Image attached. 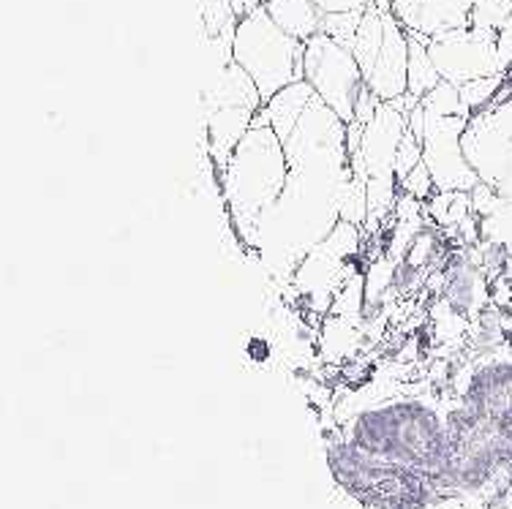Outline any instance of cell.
<instances>
[{
  "instance_id": "cell-1",
  "label": "cell",
  "mask_w": 512,
  "mask_h": 509,
  "mask_svg": "<svg viewBox=\"0 0 512 509\" xmlns=\"http://www.w3.org/2000/svg\"><path fill=\"white\" fill-rule=\"evenodd\" d=\"M281 142L289 175L259 224L256 254L267 273L289 284L300 262L344 221L355 175L346 123L319 96Z\"/></svg>"
},
{
  "instance_id": "cell-2",
  "label": "cell",
  "mask_w": 512,
  "mask_h": 509,
  "mask_svg": "<svg viewBox=\"0 0 512 509\" xmlns=\"http://www.w3.org/2000/svg\"><path fill=\"white\" fill-rule=\"evenodd\" d=\"M286 175L284 142L273 126L254 118V126L240 139L227 167L218 172V188L232 229L251 254H256L259 224L284 191Z\"/></svg>"
},
{
  "instance_id": "cell-3",
  "label": "cell",
  "mask_w": 512,
  "mask_h": 509,
  "mask_svg": "<svg viewBox=\"0 0 512 509\" xmlns=\"http://www.w3.org/2000/svg\"><path fill=\"white\" fill-rule=\"evenodd\" d=\"M355 441L371 455L398 463L444 461V431L425 403L398 401L376 406L357 420Z\"/></svg>"
},
{
  "instance_id": "cell-4",
  "label": "cell",
  "mask_w": 512,
  "mask_h": 509,
  "mask_svg": "<svg viewBox=\"0 0 512 509\" xmlns=\"http://www.w3.org/2000/svg\"><path fill=\"white\" fill-rule=\"evenodd\" d=\"M232 55L237 66H243L248 77L254 79L265 101L286 85L303 79L306 44L278 28L267 14L265 3L237 20Z\"/></svg>"
},
{
  "instance_id": "cell-5",
  "label": "cell",
  "mask_w": 512,
  "mask_h": 509,
  "mask_svg": "<svg viewBox=\"0 0 512 509\" xmlns=\"http://www.w3.org/2000/svg\"><path fill=\"white\" fill-rule=\"evenodd\" d=\"M365 243L363 226L341 221L333 232L316 245L292 275V289L311 308L325 314L349 281V262H355Z\"/></svg>"
},
{
  "instance_id": "cell-6",
  "label": "cell",
  "mask_w": 512,
  "mask_h": 509,
  "mask_svg": "<svg viewBox=\"0 0 512 509\" xmlns=\"http://www.w3.org/2000/svg\"><path fill=\"white\" fill-rule=\"evenodd\" d=\"M303 79L346 126L355 120L368 85L355 52L346 44L330 39L327 33L308 39L303 55Z\"/></svg>"
},
{
  "instance_id": "cell-7",
  "label": "cell",
  "mask_w": 512,
  "mask_h": 509,
  "mask_svg": "<svg viewBox=\"0 0 512 509\" xmlns=\"http://www.w3.org/2000/svg\"><path fill=\"white\" fill-rule=\"evenodd\" d=\"M466 126H469L466 115H444L423 107V164L434 177L436 191L472 194L480 186V177L463 153Z\"/></svg>"
},
{
  "instance_id": "cell-8",
  "label": "cell",
  "mask_w": 512,
  "mask_h": 509,
  "mask_svg": "<svg viewBox=\"0 0 512 509\" xmlns=\"http://www.w3.org/2000/svg\"><path fill=\"white\" fill-rule=\"evenodd\" d=\"M428 52L439 77L455 88H463L474 79L504 74L499 36L472 28V25L428 39Z\"/></svg>"
},
{
  "instance_id": "cell-9",
  "label": "cell",
  "mask_w": 512,
  "mask_h": 509,
  "mask_svg": "<svg viewBox=\"0 0 512 509\" xmlns=\"http://www.w3.org/2000/svg\"><path fill=\"white\" fill-rule=\"evenodd\" d=\"M488 297H491V278L480 265L477 251L466 245L453 248L444 265L442 305L447 308V314L461 319L463 324H472L488 308Z\"/></svg>"
},
{
  "instance_id": "cell-10",
  "label": "cell",
  "mask_w": 512,
  "mask_h": 509,
  "mask_svg": "<svg viewBox=\"0 0 512 509\" xmlns=\"http://www.w3.org/2000/svg\"><path fill=\"white\" fill-rule=\"evenodd\" d=\"M365 85L379 101H398L409 93V30L395 17L393 9L384 11V39L376 52Z\"/></svg>"
},
{
  "instance_id": "cell-11",
  "label": "cell",
  "mask_w": 512,
  "mask_h": 509,
  "mask_svg": "<svg viewBox=\"0 0 512 509\" xmlns=\"http://www.w3.org/2000/svg\"><path fill=\"white\" fill-rule=\"evenodd\" d=\"M463 401L483 417H512V357H477L469 368Z\"/></svg>"
},
{
  "instance_id": "cell-12",
  "label": "cell",
  "mask_w": 512,
  "mask_h": 509,
  "mask_svg": "<svg viewBox=\"0 0 512 509\" xmlns=\"http://www.w3.org/2000/svg\"><path fill=\"white\" fill-rule=\"evenodd\" d=\"M477 0H393V11L406 30L436 39L450 30L472 25V9Z\"/></svg>"
},
{
  "instance_id": "cell-13",
  "label": "cell",
  "mask_w": 512,
  "mask_h": 509,
  "mask_svg": "<svg viewBox=\"0 0 512 509\" xmlns=\"http://www.w3.org/2000/svg\"><path fill=\"white\" fill-rule=\"evenodd\" d=\"M316 93L311 90L306 79H300V82H292V85H286L284 90H278L276 96L267 98L262 109L256 112V120H262L267 126H273L278 137L284 139L292 128H295L297 118L306 112V107L311 104V98Z\"/></svg>"
},
{
  "instance_id": "cell-14",
  "label": "cell",
  "mask_w": 512,
  "mask_h": 509,
  "mask_svg": "<svg viewBox=\"0 0 512 509\" xmlns=\"http://www.w3.org/2000/svg\"><path fill=\"white\" fill-rule=\"evenodd\" d=\"M265 9L278 28L303 44L319 36L325 25V11L319 9L314 0H265Z\"/></svg>"
},
{
  "instance_id": "cell-15",
  "label": "cell",
  "mask_w": 512,
  "mask_h": 509,
  "mask_svg": "<svg viewBox=\"0 0 512 509\" xmlns=\"http://www.w3.org/2000/svg\"><path fill=\"white\" fill-rule=\"evenodd\" d=\"M439 82H442V77H439L431 52H428V39L409 30V93L417 101H423Z\"/></svg>"
},
{
  "instance_id": "cell-16",
  "label": "cell",
  "mask_w": 512,
  "mask_h": 509,
  "mask_svg": "<svg viewBox=\"0 0 512 509\" xmlns=\"http://www.w3.org/2000/svg\"><path fill=\"white\" fill-rule=\"evenodd\" d=\"M512 17V0H477L472 9V28L499 36Z\"/></svg>"
},
{
  "instance_id": "cell-17",
  "label": "cell",
  "mask_w": 512,
  "mask_h": 509,
  "mask_svg": "<svg viewBox=\"0 0 512 509\" xmlns=\"http://www.w3.org/2000/svg\"><path fill=\"white\" fill-rule=\"evenodd\" d=\"M202 25L207 39H216L221 33L237 28V14L232 9V0H199Z\"/></svg>"
},
{
  "instance_id": "cell-18",
  "label": "cell",
  "mask_w": 512,
  "mask_h": 509,
  "mask_svg": "<svg viewBox=\"0 0 512 509\" xmlns=\"http://www.w3.org/2000/svg\"><path fill=\"white\" fill-rule=\"evenodd\" d=\"M360 20H363V11H338V14H325L322 33H327L330 39L341 41V44H346V47L352 49V41H355L357 36Z\"/></svg>"
},
{
  "instance_id": "cell-19",
  "label": "cell",
  "mask_w": 512,
  "mask_h": 509,
  "mask_svg": "<svg viewBox=\"0 0 512 509\" xmlns=\"http://www.w3.org/2000/svg\"><path fill=\"white\" fill-rule=\"evenodd\" d=\"M398 188H401V194L414 196V199H420V202H428V199L436 194L434 177H431V172H428L425 164H417V167L412 169V175L406 177Z\"/></svg>"
},
{
  "instance_id": "cell-20",
  "label": "cell",
  "mask_w": 512,
  "mask_h": 509,
  "mask_svg": "<svg viewBox=\"0 0 512 509\" xmlns=\"http://www.w3.org/2000/svg\"><path fill=\"white\" fill-rule=\"evenodd\" d=\"M325 14H338V11H365L371 0H314Z\"/></svg>"
},
{
  "instance_id": "cell-21",
  "label": "cell",
  "mask_w": 512,
  "mask_h": 509,
  "mask_svg": "<svg viewBox=\"0 0 512 509\" xmlns=\"http://www.w3.org/2000/svg\"><path fill=\"white\" fill-rule=\"evenodd\" d=\"M499 55H502L504 71H510L512 74V17L510 22L504 25L502 33H499Z\"/></svg>"
},
{
  "instance_id": "cell-22",
  "label": "cell",
  "mask_w": 512,
  "mask_h": 509,
  "mask_svg": "<svg viewBox=\"0 0 512 509\" xmlns=\"http://www.w3.org/2000/svg\"><path fill=\"white\" fill-rule=\"evenodd\" d=\"M262 3H265V0H262Z\"/></svg>"
}]
</instances>
